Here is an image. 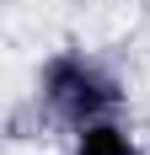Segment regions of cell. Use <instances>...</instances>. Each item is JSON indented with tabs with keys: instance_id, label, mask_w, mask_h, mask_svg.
<instances>
[{
	"instance_id": "obj_1",
	"label": "cell",
	"mask_w": 150,
	"mask_h": 155,
	"mask_svg": "<svg viewBox=\"0 0 150 155\" xmlns=\"http://www.w3.org/2000/svg\"><path fill=\"white\" fill-rule=\"evenodd\" d=\"M38 102H43V112L59 128L75 134V128L97 123V118L123 112L129 91H123L118 70L102 64L97 54H86V48H54L38 64Z\"/></svg>"
},
{
	"instance_id": "obj_2",
	"label": "cell",
	"mask_w": 150,
	"mask_h": 155,
	"mask_svg": "<svg viewBox=\"0 0 150 155\" xmlns=\"http://www.w3.org/2000/svg\"><path fill=\"white\" fill-rule=\"evenodd\" d=\"M70 155H145L134 139V128L123 123V112H113V118H97V123L75 128L70 134Z\"/></svg>"
}]
</instances>
